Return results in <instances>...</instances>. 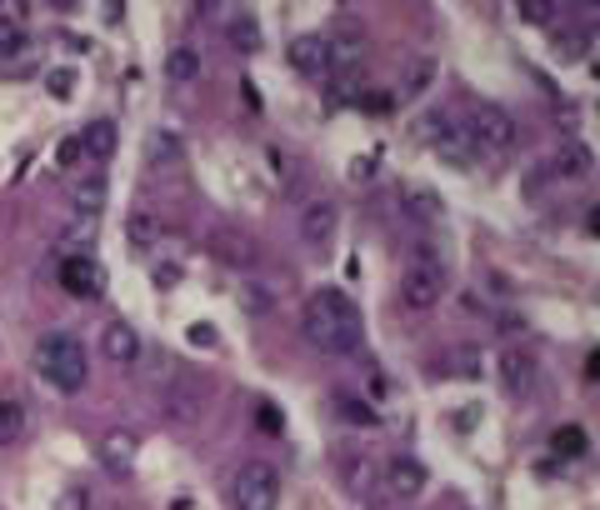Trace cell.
<instances>
[{
  "instance_id": "24",
  "label": "cell",
  "mask_w": 600,
  "mask_h": 510,
  "mask_svg": "<svg viewBox=\"0 0 600 510\" xmlns=\"http://www.w3.org/2000/svg\"><path fill=\"white\" fill-rule=\"evenodd\" d=\"M551 451L561 455V461H580V455L590 451V435L580 431V426H561V431L551 435Z\"/></svg>"
},
{
  "instance_id": "3",
  "label": "cell",
  "mask_w": 600,
  "mask_h": 510,
  "mask_svg": "<svg viewBox=\"0 0 600 510\" xmlns=\"http://www.w3.org/2000/svg\"><path fill=\"white\" fill-rule=\"evenodd\" d=\"M471 136V146L480 150V156H500V150L516 146V121H510V111H500L496 101H480V95H471V101L461 105V121H455Z\"/></svg>"
},
{
  "instance_id": "22",
  "label": "cell",
  "mask_w": 600,
  "mask_h": 510,
  "mask_svg": "<svg viewBox=\"0 0 600 510\" xmlns=\"http://www.w3.org/2000/svg\"><path fill=\"white\" fill-rule=\"evenodd\" d=\"M166 76L176 80V86H191V80H201V56H195V46H176L166 56Z\"/></svg>"
},
{
  "instance_id": "25",
  "label": "cell",
  "mask_w": 600,
  "mask_h": 510,
  "mask_svg": "<svg viewBox=\"0 0 600 510\" xmlns=\"http://www.w3.org/2000/svg\"><path fill=\"white\" fill-rule=\"evenodd\" d=\"M435 80V60L431 56H420V60H410L406 66V80H400V95H420L426 86Z\"/></svg>"
},
{
  "instance_id": "12",
  "label": "cell",
  "mask_w": 600,
  "mask_h": 510,
  "mask_svg": "<svg viewBox=\"0 0 600 510\" xmlns=\"http://www.w3.org/2000/svg\"><path fill=\"white\" fill-rule=\"evenodd\" d=\"M95 461H101L111 476H131L140 461V441L131 431H105L101 445H95Z\"/></svg>"
},
{
  "instance_id": "5",
  "label": "cell",
  "mask_w": 600,
  "mask_h": 510,
  "mask_svg": "<svg viewBox=\"0 0 600 510\" xmlns=\"http://www.w3.org/2000/svg\"><path fill=\"white\" fill-rule=\"evenodd\" d=\"M416 140H420V146H431L435 156H441L445 166H455V170H476V160H480V150L471 146V136L451 121V111H431V115H426V121L416 125Z\"/></svg>"
},
{
  "instance_id": "36",
  "label": "cell",
  "mask_w": 600,
  "mask_h": 510,
  "mask_svg": "<svg viewBox=\"0 0 600 510\" xmlns=\"http://www.w3.org/2000/svg\"><path fill=\"white\" fill-rule=\"evenodd\" d=\"M191 340H195V345H216V330H205V326H195V330H191Z\"/></svg>"
},
{
  "instance_id": "21",
  "label": "cell",
  "mask_w": 600,
  "mask_h": 510,
  "mask_svg": "<svg viewBox=\"0 0 600 510\" xmlns=\"http://www.w3.org/2000/svg\"><path fill=\"white\" fill-rule=\"evenodd\" d=\"M226 35H230V46L236 50H261V21H250L246 11H236V15H226Z\"/></svg>"
},
{
  "instance_id": "32",
  "label": "cell",
  "mask_w": 600,
  "mask_h": 510,
  "mask_svg": "<svg viewBox=\"0 0 600 510\" xmlns=\"http://www.w3.org/2000/svg\"><path fill=\"white\" fill-rule=\"evenodd\" d=\"M86 506H91V496H86L80 486H66V490L56 496V510H86Z\"/></svg>"
},
{
  "instance_id": "15",
  "label": "cell",
  "mask_w": 600,
  "mask_h": 510,
  "mask_svg": "<svg viewBox=\"0 0 600 510\" xmlns=\"http://www.w3.org/2000/svg\"><path fill=\"white\" fill-rule=\"evenodd\" d=\"M336 205L320 195V201H310V205H301V236L310 240V246H330V236H336Z\"/></svg>"
},
{
  "instance_id": "10",
  "label": "cell",
  "mask_w": 600,
  "mask_h": 510,
  "mask_svg": "<svg viewBox=\"0 0 600 510\" xmlns=\"http://www.w3.org/2000/svg\"><path fill=\"white\" fill-rule=\"evenodd\" d=\"M291 66L301 70L306 80H326L330 76V46L320 31H306L291 41Z\"/></svg>"
},
{
  "instance_id": "17",
  "label": "cell",
  "mask_w": 600,
  "mask_h": 510,
  "mask_svg": "<svg viewBox=\"0 0 600 510\" xmlns=\"http://www.w3.org/2000/svg\"><path fill=\"white\" fill-rule=\"evenodd\" d=\"M105 170H91V175H80L76 185H70V205H76V216H95L101 220V205H105Z\"/></svg>"
},
{
  "instance_id": "31",
  "label": "cell",
  "mask_w": 600,
  "mask_h": 510,
  "mask_svg": "<svg viewBox=\"0 0 600 510\" xmlns=\"http://www.w3.org/2000/svg\"><path fill=\"white\" fill-rule=\"evenodd\" d=\"M451 375H480V355L465 345V351H455L451 355Z\"/></svg>"
},
{
  "instance_id": "20",
  "label": "cell",
  "mask_w": 600,
  "mask_h": 510,
  "mask_svg": "<svg viewBox=\"0 0 600 510\" xmlns=\"http://www.w3.org/2000/svg\"><path fill=\"white\" fill-rule=\"evenodd\" d=\"M551 170L555 175H566V181H576V175H586L590 170V150L580 146V140H566V146L551 156Z\"/></svg>"
},
{
  "instance_id": "26",
  "label": "cell",
  "mask_w": 600,
  "mask_h": 510,
  "mask_svg": "<svg viewBox=\"0 0 600 510\" xmlns=\"http://www.w3.org/2000/svg\"><path fill=\"white\" fill-rule=\"evenodd\" d=\"M336 410L346 420H355V426H375V420H381V410H371L361 396H351V390H336Z\"/></svg>"
},
{
  "instance_id": "19",
  "label": "cell",
  "mask_w": 600,
  "mask_h": 510,
  "mask_svg": "<svg viewBox=\"0 0 600 510\" xmlns=\"http://www.w3.org/2000/svg\"><path fill=\"white\" fill-rule=\"evenodd\" d=\"M80 146H86V160H111L115 156V121H91L80 131Z\"/></svg>"
},
{
  "instance_id": "14",
  "label": "cell",
  "mask_w": 600,
  "mask_h": 510,
  "mask_svg": "<svg viewBox=\"0 0 600 510\" xmlns=\"http://www.w3.org/2000/svg\"><path fill=\"white\" fill-rule=\"evenodd\" d=\"M426 465L410 461V455H396V461H385V490L396 500H416L420 490H426Z\"/></svg>"
},
{
  "instance_id": "11",
  "label": "cell",
  "mask_w": 600,
  "mask_h": 510,
  "mask_svg": "<svg viewBox=\"0 0 600 510\" xmlns=\"http://www.w3.org/2000/svg\"><path fill=\"white\" fill-rule=\"evenodd\" d=\"M205 400H211V386L181 371V381H176V386H170V396H166V410H170V420H181V426H191V420H201Z\"/></svg>"
},
{
  "instance_id": "18",
  "label": "cell",
  "mask_w": 600,
  "mask_h": 510,
  "mask_svg": "<svg viewBox=\"0 0 600 510\" xmlns=\"http://www.w3.org/2000/svg\"><path fill=\"white\" fill-rule=\"evenodd\" d=\"M181 156H185V140H181V131H166V125H156L146 136V160L156 170H170V166H181Z\"/></svg>"
},
{
  "instance_id": "34",
  "label": "cell",
  "mask_w": 600,
  "mask_h": 510,
  "mask_svg": "<svg viewBox=\"0 0 600 510\" xmlns=\"http://www.w3.org/2000/svg\"><path fill=\"white\" fill-rule=\"evenodd\" d=\"M521 15H525V21H531V25H551V5H545V0H525V5H521Z\"/></svg>"
},
{
  "instance_id": "29",
  "label": "cell",
  "mask_w": 600,
  "mask_h": 510,
  "mask_svg": "<svg viewBox=\"0 0 600 510\" xmlns=\"http://www.w3.org/2000/svg\"><path fill=\"white\" fill-rule=\"evenodd\" d=\"M46 95L50 101H70V95H76V70H50L46 76Z\"/></svg>"
},
{
  "instance_id": "27",
  "label": "cell",
  "mask_w": 600,
  "mask_h": 510,
  "mask_svg": "<svg viewBox=\"0 0 600 510\" xmlns=\"http://www.w3.org/2000/svg\"><path fill=\"white\" fill-rule=\"evenodd\" d=\"M21 46H25V25L15 15H0V66L11 56H21Z\"/></svg>"
},
{
  "instance_id": "28",
  "label": "cell",
  "mask_w": 600,
  "mask_h": 510,
  "mask_svg": "<svg viewBox=\"0 0 600 510\" xmlns=\"http://www.w3.org/2000/svg\"><path fill=\"white\" fill-rule=\"evenodd\" d=\"M406 205H410V216H426V220L441 216V195L426 191V185H406Z\"/></svg>"
},
{
  "instance_id": "33",
  "label": "cell",
  "mask_w": 600,
  "mask_h": 510,
  "mask_svg": "<svg viewBox=\"0 0 600 510\" xmlns=\"http://www.w3.org/2000/svg\"><path fill=\"white\" fill-rule=\"evenodd\" d=\"M131 240H136V246H150V240H156V220H150V216H131Z\"/></svg>"
},
{
  "instance_id": "13",
  "label": "cell",
  "mask_w": 600,
  "mask_h": 510,
  "mask_svg": "<svg viewBox=\"0 0 600 510\" xmlns=\"http://www.w3.org/2000/svg\"><path fill=\"white\" fill-rule=\"evenodd\" d=\"M211 256H216V261H226V265H236V271H250V265H256V256H261V250H256V240H250L246 230H236V226H220L216 236H211Z\"/></svg>"
},
{
  "instance_id": "1",
  "label": "cell",
  "mask_w": 600,
  "mask_h": 510,
  "mask_svg": "<svg viewBox=\"0 0 600 510\" xmlns=\"http://www.w3.org/2000/svg\"><path fill=\"white\" fill-rule=\"evenodd\" d=\"M301 336L326 355H351L361 345V310L346 291H316L301 310Z\"/></svg>"
},
{
  "instance_id": "4",
  "label": "cell",
  "mask_w": 600,
  "mask_h": 510,
  "mask_svg": "<svg viewBox=\"0 0 600 510\" xmlns=\"http://www.w3.org/2000/svg\"><path fill=\"white\" fill-rule=\"evenodd\" d=\"M441 295H445V261L431 246L410 250L406 265H400V301L410 310H431Z\"/></svg>"
},
{
  "instance_id": "23",
  "label": "cell",
  "mask_w": 600,
  "mask_h": 510,
  "mask_svg": "<svg viewBox=\"0 0 600 510\" xmlns=\"http://www.w3.org/2000/svg\"><path fill=\"white\" fill-rule=\"evenodd\" d=\"M25 435V400H0V445H21Z\"/></svg>"
},
{
  "instance_id": "8",
  "label": "cell",
  "mask_w": 600,
  "mask_h": 510,
  "mask_svg": "<svg viewBox=\"0 0 600 510\" xmlns=\"http://www.w3.org/2000/svg\"><path fill=\"white\" fill-rule=\"evenodd\" d=\"M326 46H330V76H355L365 60V31L355 21L336 25V31L326 35Z\"/></svg>"
},
{
  "instance_id": "9",
  "label": "cell",
  "mask_w": 600,
  "mask_h": 510,
  "mask_svg": "<svg viewBox=\"0 0 600 510\" xmlns=\"http://www.w3.org/2000/svg\"><path fill=\"white\" fill-rule=\"evenodd\" d=\"M60 285H66L76 301H95L105 291V271L95 256H60Z\"/></svg>"
},
{
  "instance_id": "6",
  "label": "cell",
  "mask_w": 600,
  "mask_h": 510,
  "mask_svg": "<svg viewBox=\"0 0 600 510\" xmlns=\"http://www.w3.org/2000/svg\"><path fill=\"white\" fill-rule=\"evenodd\" d=\"M230 500H236V510H275L281 506V471L271 461H246L230 480Z\"/></svg>"
},
{
  "instance_id": "16",
  "label": "cell",
  "mask_w": 600,
  "mask_h": 510,
  "mask_svg": "<svg viewBox=\"0 0 600 510\" xmlns=\"http://www.w3.org/2000/svg\"><path fill=\"white\" fill-rule=\"evenodd\" d=\"M101 355L111 365H136L140 361V336L131 326H121V320H115V326L101 330Z\"/></svg>"
},
{
  "instance_id": "2",
  "label": "cell",
  "mask_w": 600,
  "mask_h": 510,
  "mask_svg": "<svg viewBox=\"0 0 600 510\" xmlns=\"http://www.w3.org/2000/svg\"><path fill=\"white\" fill-rule=\"evenodd\" d=\"M35 371H41V381H46L50 390H60V396H70V390H80L86 381H91V355H86V345H80L76 336H46L41 345H35Z\"/></svg>"
},
{
  "instance_id": "7",
  "label": "cell",
  "mask_w": 600,
  "mask_h": 510,
  "mask_svg": "<svg viewBox=\"0 0 600 510\" xmlns=\"http://www.w3.org/2000/svg\"><path fill=\"white\" fill-rule=\"evenodd\" d=\"M496 375H500V390H506L510 400H531L535 386H541V365H535L531 351H500Z\"/></svg>"
},
{
  "instance_id": "30",
  "label": "cell",
  "mask_w": 600,
  "mask_h": 510,
  "mask_svg": "<svg viewBox=\"0 0 600 510\" xmlns=\"http://www.w3.org/2000/svg\"><path fill=\"white\" fill-rule=\"evenodd\" d=\"M80 160H86V146H80V136H66V140L56 146V166H60V170H76Z\"/></svg>"
},
{
  "instance_id": "35",
  "label": "cell",
  "mask_w": 600,
  "mask_h": 510,
  "mask_svg": "<svg viewBox=\"0 0 600 510\" xmlns=\"http://www.w3.org/2000/svg\"><path fill=\"white\" fill-rule=\"evenodd\" d=\"M256 426H265V431H281V410H275L271 400H261V406H256Z\"/></svg>"
}]
</instances>
